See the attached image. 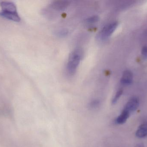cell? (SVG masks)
I'll return each mask as SVG.
<instances>
[{
	"instance_id": "obj_5",
	"label": "cell",
	"mask_w": 147,
	"mask_h": 147,
	"mask_svg": "<svg viewBox=\"0 0 147 147\" xmlns=\"http://www.w3.org/2000/svg\"><path fill=\"white\" fill-rule=\"evenodd\" d=\"M133 74L131 71L126 70L123 73L121 83L123 85H128L133 83Z\"/></svg>"
},
{
	"instance_id": "obj_10",
	"label": "cell",
	"mask_w": 147,
	"mask_h": 147,
	"mask_svg": "<svg viewBox=\"0 0 147 147\" xmlns=\"http://www.w3.org/2000/svg\"><path fill=\"white\" fill-rule=\"evenodd\" d=\"M99 20V17L98 16H92L90 17H88L86 19V21L89 23H93L97 22Z\"/></svg>"
},
{
	"instance_id": "obj_12",
	"label": "cell",
	"mask_w": 147,
	"mask_h": 147,
	"mask_svg": "<svg viewBox=\"0 0 147 147\" xmlns=\"http://www.w3.org/2000/svg\"><path fill=\"white\" fill-rule=\"evenodd\" d=\"M142 54L144 59H147V46H145L142 47Z\"/></svg>"
},
{
	"instance_id": "obj_2",
	"label": "cell",
	"mask_w": 147,
	"mask_h": 147,
	"mask_svg": "<svg viewBox=\"0 0 147 147\" xmlns=\"http://www.w3.org/2000/svg\"><path fill=\"white\" fill-rule=\"evenodd\" d=\"M83 56L80 49H77L70 54L67 64V70L69 74L73 75L76 72Z\"/></svg>"
},
{
	"instance_id": "obj_9",
	"label": "cell",
	"mask_w": 147,
	"mask_h": 147,
	"mask_svg": "<svg viewBox=\"0 0 147 147\" xmlns=\"http://www.w3.org/2000/svg\"><path fill=\"white\" fill-rule=\"evenodd\" d=\"M69 31L68 29L64 28V29L57 30V32H56L55 35L58 37L63 38V37H66L69 34Z\"/></svg>"
},
{
	"instance_id": "obj_6",
	"label": "cell",
	"mask_w": 147,
	"mask_h": 147,
	"mask_svg": "<svg viewBox=\"0 0 147 147\" xmlns=\"http://www.w3.org/2000/svg\"><path fill=\"white\" fill-rule=\"evenodd\" d=\"M69 5V2L66 1H55L52 3V7L57 10H63Z\"/></svg>"
},
{
	"instance_id": "obj_4",
	"label": "cell",
	"mask_w": 147,
	"mask_h": 147,
	"mask_svg": "<svg viewBox=\"0 0 147 147\" xmlns=\"http://www.w3.org/2000/svg\"><path fill=\"white\" fill-rule=\"evenodd\" d=\"M140 105V100L137 97L132 98L128 102L124 109L129 113L134 112Z\"/></svg>"
},
{
	"instance_id": "obj_14",
	"label": "cell",
	"mask_w": 147,
	"mask_h": 147,
	"mask_svg": "<svg viewBox=\"0 0 147 147\" xmlns=\"http://www.w3.org/2000/svg\"><path fill=\"white\" fill-rule=\"evenodd\" d=\"M136 147H144V146L142 144H139V145H137L136 146Z\"/></svg>"
},
{
	"instance_id": "obj_11",
	"label": "cell",
	"mask_w": 147,
	"mask_h": 147,
	"mask_svg": "<svg viewBox=\"0 0 147 147\" xmlns=\"http://www.w3.org/2000/svg\"><path fill=\"white\" fill-rule=\"evenodd\" d=\"M122 90H119V91H117V92L116 93L114 98H113V100H112V102L113 104H115L117 102V101L119 100L121 95H122Z\"/></svg>"
},
{
	"instance_id": "obj_3",
	"label": "cell",
	"mask_w": 147,
	"mask_h": 147,
	"mask_svg": "<svg viewBox=\"0 0 147 147\" xmlns=\"http://www.w3.org/2000/svg\"><path fill=\"white\" fill-rule=\"evenodd\" d=\"M118 25L117 22H114L105 25L99 33L98 38L102 40L108 39L115 32Z\"/></svg>"
},
{
	"instance_id": "obj_7",
	"label": "cell",
	"mask_w": 147,
	"mask_h": 147,
	"mask_svg": "<svg viewBox=\"0 0 147 147\" xmlns=\"http://www.w3.org/2000/svg\"><path fill=\"white\" fill-rule=\"evenodd\" d=\"M130 114L127 110L123 109L121 114L117 118L116 122L119 124H122L125 123L129 117Z\"/></svg>"
},
{
	"instance_id": "obj_8",
	"label": "cell",
	"mask_w": 147,
	"mask_h": 147,
	"mask_svg": "<svg viewBox=\"0 0 147 147\" xmlns=\"http://www.w3.org/2000/svg\"><path fill=\"white\" fill-rule=\"evenodd\" d=\"M136 136L142 138L147 136V124H144L140 126L136 132Z\"/></svg>"
},
{
	"instance_id": "obj_13",
	"label": "cell",
	"mask_w": 147,
	"mask_h": 147,
	"mask_svg": "<svg viewBox=\"0 0 147 147\" xmlns=\"http://www.w3.org/2000/svg\"><path fill=\"white\" fill-rule=\"evenodd\" d=\"M99 104V102L98 100H94L90 103V106L91 108H96L98 106Z\"/></svg>"
},
{
	"instance_id": "obj_1",
	"label": "cell",
	"mask_w": 147,
	"mask_h": 147,
	"mask_svg": "<svg viewBox=\"0 0 147 147\" xmlns=\"http://www.w3.org/2000/svg\"><path fill=\"white\" fill-rule=\"evenodd\" d=\"M1 11L0 16L5 19L15 22H20L21 19L17 12L16 6L10 1H2L0 3Z\"/></svg>"
}]
</instances>
